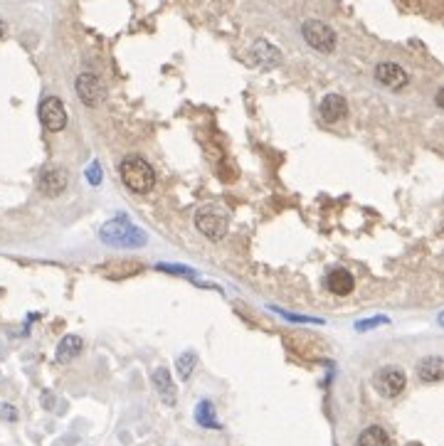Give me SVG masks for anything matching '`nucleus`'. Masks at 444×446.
<instances>
[{
  "instance_id": "nucleus-7",
  "label": "nucleus",
  "mask_w": 444,
  "mask_h": 446,
  "mask_svg": "<svg viewBox=\"0 0 444 446\" xmlns=\"http://www.w3.org/2000/svg\"><path fill=\"white\" fill-rule=\"evenodd\" d=\"M69 185V176L67 170L60 168V165H50L39 173V180H37V187L39 192L45 195V198H57V195H62Z\"/></svg>"
},
{
  "instance_id": "nucleus-23",
  "label": "nucleus",
  "mask_w": 444,
  "mask_h": 446,
  "mask_svg": "<svg viewBox=\"0 0 444 446\" xmlns=\"http://www.w3.org/2000/svg\"><path fill=\"white\" fill-rule=\"evenodd\" d=\"M3 35H6V23L0 20V37H3Z\"/></svg>"
},
{
  "instance_id": "nucleus-14",
  "label": "nucleus",
  "mask_w": 444,
  "mask_h": 446,
  "mask_svg": "<svg viewBox=\"0 0 444 446\" xmlns=\"http://www.w3.org/2000/svg\"><path fill=\"white\" fill-rule=\"evenodd\" d=\"M82 351H85V340L79 338V335H64L62 340H60V345H57V362H62V365H67V362H72L74 357L82 355Z\"/></svg>"
},
{
  "instance_id": "nucleus-9",
  "label": "nucleus",
  "mask_w": 444,
  "mask_h": 446,
  "mask_svg": "<svg viewBox=\"0 0 444 446\" xmlns=\"http://www.w3.org/2000/svg\"><path fill=\"white\" fill-rule=\"evenodd\" d=\"M375 80L388 89L400 91L407 86V72L395 62H380L375 67Z\"/></svg>"
},
{
  "instance_id": "nucleus-12",
  "label": "nucleus",
  "mask_w": 444,
  "mask_h": 446,
  "mask_svg": "<svg viewBox=\"0 0 444 446\" xmlns=\"http://www.w3.org/2000/svg\"><path fill=\"white\" fill-rule=\"evenodd\" d=\"M417 378H420L422 382H427V384L442 382V378H444V360L439 355L422 357V360L417 362Z\"/></svg>"
},
{
  "instance_id": "nucleus-6",
  "label": "nucleus",
  "mask_w": 444,
  "mask_h": 446,
  "mask_svg": "<svg viewBox=\"0 0 444 446\" xmlns=\"http://www.w3.org/2000/svg\"><path fill=\"white\" fill-rule=\"evenodd\" d=\"M304 40L309 42V47H314L316 52H333L336 50V32L328 28L326 23H321V20H306L304 28Z\"/></svg>"
},
{
  "instance_id": "nucleus-16",
  "label": "nucleus",
  "mask_w": 444,
  "mask_h": 446,
  "mask_svg": "<svg viewBox=\"0 0 444 446\" xmlns=\"http://www.w3.org/2000/svg\"><path fill=\"white\" fill-rule=\"evenodd\" d=\"M252 59L259 64V67H274V64H279L281 55L269 45V42L259 40L257 45L252 47Z\"/></svg>"
},
{
  "instance_id": "nucleus-13",
  "label": "nucleus",
  "mask_w": 444,
  "mask_h": 446,
  "mask_svg": "<svg viewBox=\"0 0 444 446\" xmlns=\"http://www.w3.org/2000/svg\"><path fill=\"white\" fill-rule=\"evenodd\" d=\"M326 288L333 296H348L355 288V281L350 277V271L346 269H333L326 277Z\"/></svg>"
},
{
  "instance_id": "nucleus-22",
  "label": "nucleus",
  "mask_w": 444,
  "mask_h": 446,
  "mask_svg": "<svg viewBox=\"0 0 444 446\" xmlns=\"http://www.w3.org/2000/svg\"><path fill=\"white\" fill-rule=\"evenodd\" d=\"M42 407H45V409H52V407H55V395H52V392H42Z\"/></svg>"
},
{
  "instance_id": "nucleus-11",
  "label": "nucleus",
  "mask_w": 444,
  "mask_h": 446,
  "mask_svg": "<svg viewBox=\"0 0 444 446\" xmlns=\"http://www.w3.org/2000/svg\"><path fill=\"white\" fill-rule=\"evenodd\" d=\"M151 380H153V387H156L158 395H161V400H163L168 407H175V402H178V387H175L173 378H170L168 367H156Z\"/></svg>"
},
{
  "instance_id": "nucleus-2",
  "label": "nucleus",
  "mask_w": 444,
  "mask_h": 446,
  "mask_svg": "<svg viewBox=\"0 0 444 446\" xmlns=\"http://www.w3.org/2000/svg\"><path fill=\"white\" fill-rule=\"evenodd\" d=\"M99 237L109 247H143L146 244V232H141L136 225H131L126 217L109 220L99 230Z\"/></svg>"
},
{
  "instance_id": "nucleus-15",
  "label": "nucleus",
  "mask_w": 444,
  "mask_h": 446,
  "mask_svg": "<svg viewBox=\"0 0 444 446\" xmlns=\"http://www.w3.org/2000/svg\"><path fill=\"white\" fill-rule=\"evenodd\" d=\"M195 422L205 429H222V424L217 422V412H215V405L210 400H200L195 407Z\"/></svg>"
},
{
  "instance_id": "nucleus-20",
  "label": "nucleus",
  "mask_w": 444,
  "mask_h": 446,
  "mask_svg": "<svg viewBox=\"0 0 444 446\" xmlns=\"http://www.w3.org/2000/svg\"><path fill=\"white\" fill-rule=\"evenodd\" d=\"M17 409L15 405H10V402H0V419H6V422H17Z\"/></svg>"
},
{
  "instance_id": "nucleus-4",
  "label": "nucleus",
  "mask_w": 444,
  "mask_h": 446,
  "mask_svg": "<svg viewBox=\"0 0 444 446\" xmlns=\"http://www.w3.org/2000/svg\"><path fill=\"white\" fill-rule=\"evenodd\" d=\"M405 384H407L405 373H402L400 367H395V365L380 367V370L373 375V387H375V392H378V395H382V397H388V400L402 395Z\"/></svg>"
},
{
  "instance_id": "nucleus-19",
  "label": "nucleus",
  "mask_w": 444,
  "mask_h": 446,
  "mask_svg": "<svg viewBox=\"0 0 444 446\" xmlns=\"http://www.w3.org/2000/svg\"><path fill=\"white\" fill-rule=\"evenodd\" d=\"M388 323V316H375V318H368V321H358L355 323V331H373V328Z\"/></svg>"
},
{
  "instance_id": "nucleus-10",
  "label": "nucleus",
  "mask_w": 444,
  "mask_h": 446,
  "mask_svg": "<svg viewBox=\"0 0 444 446\" xmlns=\"http://www.w3.org/2000/svg\"><path fill=\"white\" fill-rule=\"evenodd\" d=\"M319 113L326 124H338V121L346 119L348 104H346V99L341 94H326L319 104Z\"/></svg>"
},
{
  "instance_id": "nucleus-3",
  "label": "nucleus",
  "mask_w": 444,
  "mask_h": 446,
  "mask_svg": "<svg viewBox=\"0 0 444 446\" xmlns=\"http://www.w3.org/2000/svg\"><path fill=\"white\" fill-rule=\"evenodd\" d=\"M195 227L203 237L220 242L227 234V215L220 207H215V205H203L195 212Z\"/></svg>"
},
{
  "instance_id": "nucleus-21",
  "label": "nucleus",
  "mask_w": 444,
  "mask_h": 446,
  "mask_svg": "<svg viewBox=\"0 0 444 446\" xmlns=\"http://www.w3.org/2000/svg\"><path fill=\"white\" fill-rule=\"evenodd\" d=\"M87 180H89L91 185H99V183H102V168H99V163H91V168L87 170Z\"/></svg>"
},
{
  "instance_id": "nucleus-18",
  "label": "nucleus",
  "mask_w": 444,
  "mask_h": 446,
  "mask_svg": "<svg viewBox=\"0 0 444 446\" xmlns=\"http://www.w3.org/2000/svg\"><path fill=\"white\" fill-rule=\"evenodd\" d=\"M195 362H197V355L193 351H188V353H183V355L175 360V367H178V375H180V380H190V375H193V370H195Z\"/></svg>"
},
{
  "instance_id": "nucleus-1",
  "label": "nucleus",
  "mask_w": 444,
  "mask_h": 446,
  "mask_svg": "<svg viewBox=\"0 0 444 446\" xmlns=\"http://www.w3.org/2000/svg\"><path fill=\"white\" fill-rule=\"evenodd\" d=\"M121 180L131 192L143 195V192L153 190V185H156V170L146 158L129 156V158L121 160Z\"/></svg>"
},
{
  "instance_id": "nucleus-5",
  "label": "nucleus",
  "mask_w": 444,
  "mask_h": 446,
  "mask_svg": "<svg viewBox=\"0 0 444 446\" xmlns=\"http://www.w3.org/2000/svg\"><path fill=\"white\" fill-rule=\"evenodd\" d=\"M74 89H77V96L82 99L85 106H102L104 99H107V86L104 82L91 72H85L79 74L77 82H74Z\"/></svg>"
},
{
  "instance_id": "nucleus-8",
  "label": "nucleus",
  "mask_w": 444,
  "mask_h": 446,
  "mask_svg": "<svg viewBox=\"0 0 444 446\" xmlns=\"http://www.w3.org/2000/svg\"><path fill=\"white\" fill-rule=\"evenodd\" d=\"M39 124L47 131H62L67 126V111L57 96H47L45 102L39 104Z\"/></svg>"
},
{
  "instance_id": "nucleus-17",
  "label": "nucleus",
  "mask_w": 444,
  "mask_h": 446,
  "mask_svg": "<svg viewBox=\"0 0 444 446\" xmlns=\"http://www.w3.org/2000/svg\"><path fill=\"white\" fill-rule=\"evenodd\" d=\"M358 446H393V441L382 427H366L358 434Z\"/></svg>"
}]
</instances>
